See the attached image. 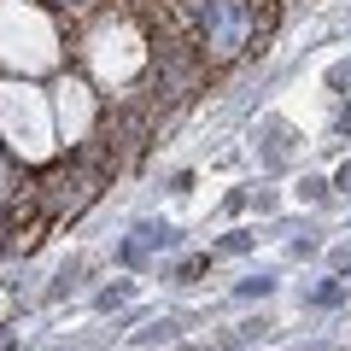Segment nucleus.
Listing matches in <instances>:
<instances>
[{"instance_id": "1", "label": "nucleus", "mask_w": 351, "mask_h": 351, "mask_svg": "<svg viewBox=\"0 0 351 351\" xmlns=\"http://www.w3.org/2000/svg\"><path fill=\"white\" fill-rule=\"evenodd\" d=\"M276 29V0H193V53L205 71L246 59Z\"/></svg>"}, {"instance_id": "2", "label": "nucleus", "mask_w": 351, "mask_h": 351, "mask_svg": "<svg viewBox=\"0 0 351 351\" xmlns=\"http://www.w3.org/2000/svg\"><path fill=\"white\" fill-rule=\"evenodd\" d=\"M106 164H100V152H94V141H88L76 158H59L47 176H41L36 188H29V199H36V211L47 217V223H64V217H76V211H88V205L100 199V188H106Z\"/></svg>"}, {"instance_id": "3", "label": "nucleus", "mask_w": 351, "mask_h": 351, "mask_svg": "<svg viewBox=\"0 0 351 351\" xmlns=\"http://www.w3.org/2000/svg\"><path fill=\"white\" fill-rule=\"evenodd\" d=\"M41 6H47V12H59L64 24H88V18L100 12L106 0H41Z\"/></svg>"}]
</instances>
